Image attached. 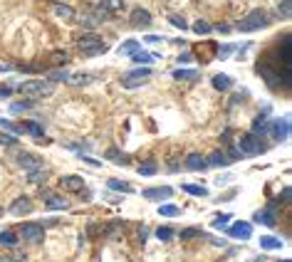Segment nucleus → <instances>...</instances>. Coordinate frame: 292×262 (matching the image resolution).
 <instances>
[{
	"mask_svg": "<svg viewBox=\"0 0 292 262\" xmlns=\"http://www.w3.org/2000/svg\"><path fill=\"white\" fill-rule=\"evenodd\" d=\"M18 92L28 99H47L55 94V84H50L47 79H28L18 87Z\"/></svg>",
	"mask_w": 292,
	"mask_h": 262,
	"instance_id": "obj_1",
	"label": "nucleus"
},
{
	"mask_svg": "<svg viewBox=\"0 0 292 262\" xmlns=\"http://www.w3.org/2000/svg\"><path fill=\"white\" fill-rule=\"evenodd\" d=\"M77 47H80V52H82L85 57H97V55H104V52L109 50L107 42H104L99 35H94V32H87V35L77 37Z\"/></svg>",
	"mask_w": 292,
	"mask_h": 262,
	"instance_id": "obj_2",
	"label": "nucleus"
},
{
	"mask_svg": "<svg viewBox=\"0 0 292 262\" xmlns=\"http://www.w3.org/2000/svg\"><path fill=\"white\" fill-rule=\"evenodd\" d=\"M272 23V18L265 13V10H253V13H248L240 23H238V30L240 32H255V30L260 28H267Z\"/></svg>",
	"mask_w": 292,
	"mask_h": 262,
	"instance_id": "obj_3",
	"label": "nucleus"
},
{
	"mask_svg": "<svg viewBox=\"0 0 292 262\" xmlns=\"http://www.w3.org/2000/svg\"><path fill=\"white\" fill-rule=\"evenodd\" d=\"M149 77H151V67H136V69H129V72L121 77V87L124 89H136V87H141Z\"/></svg>",
	"mask_w": 292,
	"mask_h": 262,
	"instance_id": "obj_4",
	"label": "nucleus"
},
{
	"mask_svg": "<svg viewBox=\"0 0 292 262\" xmlns=\"http://www.w3.org/2000/svg\"><path fill=\"white\" fill-rule=\"evenodd\" d=\"M18 235H20L25 242L40 245L42 237H45V225H42V223H25L23 228H18Z\"/></svg>",
	"mask_w": 292,
	"mask_h": 262,
	"instance_id": "obj_5",
	"label": "nucleus"
},
{
	"mask_svg": "<svg viewBox=\"0 0 292 262\" xmlns=\"http://www.w3.org/2000/svg\"><path fill=\"white\" fill-rule=\"evenodd\" d=\"M238 148L243 151V156H258V153H263L267 146L258 139V136H253V134H245V136H240V141H238Z\"/></svg>",
	"mask_w": 292,
	"mask_h": 262,
	"instance_id": "obj_6",
	"label": "nucleus"
},
{
	"mask_svg": "<svg viewBox=\"0 0 292 262\" xmlns=\"http://www.w3.org/2000/svg\"><path fill=\"white\" fill-rule=\"evenodd\" d=\"M40 196L45 198V208L47 210H69V201H64L62 196H55L50 188H42Z\"/></svg>",
	"mask_w": 292,
	"mask_h": 262,
	"instance_id": "obj_7",
	"label": "nucleus"
},
{
	"mask_svg": "<svg viewBox=\"0 0 292 262\" xmlns=\"http://www.w3.org/2000/svg\"><path fill=\"white\" fill-rule=\"evenodd\" d=\"M267 129H270V134H272L275 141H285L290 136V117H282V119H277V121H272Z\"/></svg>",
	"mask_w": 292,
	"mask_h": 262,
	"instance_id": "obj_8",
	"label": "nucleus"
},
{
	"mask_svg": "<svg viewBox=\"0 0 292 262\" xmlns=\"http://www.w3.org/2000/svg\"><path fill=\"white\" fill-rule=\"evenodd\" d=\"M18 163L23 166V171H28V173H32V171H40V168H45V163H42V158L37 156V153H20L18 156Z\"/></svg>",
	"mask_w": 292,
	"mask_h": 262,
	"instance_id": "obj_9",
	"label": "nucleus"
},
{
	"mask_svg": "<svg viewBox=\"0 0 292 262\" xmlns=\"http://www.w3.org/2000/svg\"><path fill=\"white\" fill-rule=\"evenodd\" d=\"M141 196H144L146 201H166V198H171V196H174V188H171V186L146 188V191H141Z\"/></svg>",
	"mask_w": 292,
	"mask_h": 262,
	"instance_id": "obj_10",
	"label": "nucleus"
},
{
	"mask_svg": "<svg viewBox=\"0 0 292 262\" xmlns=\"http://www.w3.org/2000/svg\"><path fill=\"white\" fill-rule=\"evenodd\" d=\"M129 20H131L134 28H149L151 25V13L146 8H134L131 15H129Z\"/></svg>",
	"mask_w": 292,
	"mask_h": 262,
	"instance_id": "obj_11",
	"label": "nucleus"
},
{
	"mask_svg": "<svg viewBox=\"0 0 292 262\" xmlns=\"http://www.w3.org/2000/svg\"><path fill=\"white\" fill-rule=\"evenodd\" d=\"M8 213H13V215H28V213H32V201H30L28 196H20V198H15L10 203Z\"/></svg>",
	"mask_w": 292,
	"mask_h": 262,
	"instance_id": "obj_12",
	"label": "nucleus"
},
{
	"mask_svg": "<svg viewBox=\"0 0 292 262\" xmlns=\"http://www.w3.org/2000/svg\"><path fill=\"white\" fill-rule=\"evenodd\" d=\"M59 188L80 193V191H85V181H82V176H62L59 178Z\"/></svg>",
	"mask_w": 292,
	"mask_h": 262,
	"instance_id": "obj_13",
	"label": "nucleus"
},
{
	"mask_svg": "<svg viewBox=\"0 0 292 262\" xmlns=\"http://www.w3.org/2000/svg\"><path fill=\"white\" fill-rule=\"evenodd\" d=\"M228 235H231V237H238V240H248V237L253 235V225H250V223H245V220L233 223V225L228 228Z\"/></svg>",
	"mask_w": 292,
	"mask_h": 262,
	"instance_id": "obj_14",
	"label": "nucleus"
},
{
	"mask_svg": "<svg viewBox=\"0 0 292 262\" xmlns=\"http://www.w3.org/2000/svg\"><path fill=\"white\" fill-rule=\"evenodd\" d=\"M92 82H94V74H89V72H69V77H67L69 87H87Z\"/></svg>",
	"mask_w": 292,
	"mask_h": 262,
	"instance_id": "obj_15",
	"label": "nucleus"
},
{
	"mask_svg": "<svg viewBox=\"0 0 292 262\" xmlns=\"http://www.w3.org/2000/svg\"><path fill=\"white\" fill-rule=\"evenodd\" d=\"M275 213H277V210H272V205H270V208H263V210H255V223H260V225H267V228H272V225L277 223Z\"/></svg>",
	"mask_w": 292,
	"mask_h": 262,
	"instance_id": "obj_16",
	"label": "nucleus"
},
{
	"mask_svg": "<svg viewBox=\"0 0 292 262\" xmlns=\"http://www.w3.org/2000/svg\"><path fill=\"white\" fill-rule=\"evenodd\" d=\"M50 10H52L57 18H62L64 23H72V20H75V10H72L69 5H64V3H50Z\"/></svg>",
	"mask_w": 292,
	"mask_h": 262,
	"instance_id": "obj_17",
	"label": "nucleus"
},
{
	"mask_svg": "<svg viewBox=\"0 0 292 262\" xmlns=\"http://www.w3.org/2000/svg\"><path fill=\"white\" fill-rule=\"evenodd\" d=\"M205 166H208V163H205V156H201V153L193 151V153L186 156V168H188V171H203Z\"/></svg>",
	"mask_w": 292,
	"mask_h": 262,
	"instance_id": "obj_18",
	"label": "nucleus"
},
{
	"mask_svg": "<svg viewBox=\"0 0 292 262\" xmlns=\"http://www.w3.org/2000/svg\"><path fill=\"white\" fill-rule=\"evenodd\" d=\"M205 163H208V166H228V163H231V158H228L223 151H213V153L205 158Z\"/></svg>",
	"mask_w": 292,
	"mask_h": 262,
	"instance_id": "obj_19",
	"label": "nucleus"
},
{
	"mask_svg": "<svg viewBox=\"0 0 292 262\" xmlns=\"http://www.w3.org/2000/svg\"><path fill=\"white\" fill-rule=\"evenodd\" d=\"M97 8H99V10H104V13H121L124 0H102Z\"/></svg>",
	"mask_w": 292,
	"mask_h": 262,
	"instance_id": "obj_20",
	"label": "nucleus"
},
{
	"mask_svg": "<svg viewBox=\"0 0 292 262\" xmlns=\"http://www.w3.org/2000/svg\"><path fill=\"white\" fill-rule=\"evenodd\" d=\"M107 188L109 191H117V193H131V186L126 181H119V178H109L107 181Z\"/></svg>",
	"mask_w": 292,
	"mask_h": 262,
	"instance_id": "obj_21",
	"label": "nucleus"
},
{
	"mask_svg": "<svg viewBox=\"0 0 292 262\" xmlns=\"http://www.w3.org/2000/svg\"><path fill=\"white\" fill-rule=\"evenodd\" d=\"M231 87H233V79H231V77H226V74H215V77H213V89L228 92Z\"/></svg>",
	"mask_w": 292,
	"mask_h": 262,
	"instance_id": "obj_22",
	"label": "nucleus"
},
{
	"mask_svg": "<svg viewBox=\"0 0 292 262\" xmlns=\"http://www.w3.org/2000/svg\"><path fill=\"white\" fill-rule=\"evenodd\" d=\"M136 52H139V42H136V40H126V42L119 45V55L131 57V55H136Z\"/></svg>",
	"mask_w": 292,
	"mask_h": 262,
	"instance_id": "obj_23",
	"label": "nucleus"
},
{
	"mask_svg": "<svg viewBox=\"0 0 292 262\" xmlns=\"http://www.w3.org/2000/svg\"><path fill=\"white\" fill-rule=\"evenodd\" d=\"M260 247H265V250H280V247H282V240H280V237L263 235V237H260Z\"/></svg>",
	"mask_w": 292,
	"mask_h": 262,
	"instance_id": "obj_24",
	"label": "nucleus"
},
{
	"mask_svg": "<svg viewBox=\"0 0 292 262\" xmlns=\"http://www.w3.org/2000/svg\"><path fill=\"white\" fill-rule=\"evenodd\" d=\"M159 215H164V218H178L181 208H176L174 203H161L159 205Z\"/></svg>",
	"mask_w": 292,
	"mask_h": 262,
	"instance_id": "obj_25",
	"label": "nucleus"
},
{
	"mask_svg": "<svg viewBox=\"0 0 292 262\" xmlns=\"http://www.w3.org/2000/svg\"><path fill=\"white\" fill-rule=\"evenodd\" d=\"M181 188H183L186 193H191V196H201V198H205V196H208V188H205V186H196V183H183Z\"/></svg>",
	"mask_w": 292,
	"mask_h": 262,
	"instance_id": "obj_26",
	"label": "nucleus"
},
{
	"mask_svg": "<svg viewBox=\"0 0 292 262\" xmlns=\"http://www.w3.org/2000/svg\"><path fill=\"white\" fill-rule=\"evenodd\" d=\"M159 171V163L154 161V158H149L144 163H139V176H154Z\"/></svg>",
	"mask_w": 292,
	"mask_h": 262,
	"instance_id": "obj_27",
	"label": "nucleus"
},
{
	"mask_svg": "<svg viewBox=\"0 0 292 262\" xmlns=\"http://www.w3.org/2000/svg\"><path fill=\"white\" fill-rule=\"evenodd\" d=\"M0 245H5V247H15V245H18V233H13V230H3V233H0Z\"/></svg>",
	"mask_w": 292,
	"mask_h": 262,
	"instance_id": "obj_28",
	"label": "nucleus"
},
{
	"mask_svg": "<svg viewBox=\"0 0 292 262\" xmlns=\"http://www.w3.org/2000/svg\"><path fill=\"white\" fill-rule=\"evenodd\" d=\"M20 129H25L28 134H32V136H37V139H40V136L45 134V131H42V126H40L37 121H23V124H20Z\"/></svg>",
	"mask_w": 292,
	"mask_h": 262,
	"instance_id": "obj_29",
	"label": "nucleus"
},
{
	"mask_svg": "<svg viewBox=\"0 0 292 262\" xmlns=\"http://www.w3.org/2000/svg\"><path fill=\"white\" fill-rule=\"evenodd\" d=\"M0 129H5V131H10L13 136H18V134H23V129H20V124H15V121H10V119H3V117H0Z\"/></svg>",
	"mask_w": 292,
	"mask_h": 262,
	"instance_id": "obj_30",
	"label": "nucleus"
},
{
	"mask_svg": "<svg viewBox=\"0 0 292 262\" xmlns=\"http://www.w3.org/2000/svg\"><path fill=\"white\" fill-rule=\"evenodd\" d=\"M30 107H32V99H20V102H13L10 104V112L13 114H23V112H28Z\"/></svg>",
	"mask_w": 292,
	"mask_h": 262,
	"instance_id": "obj_31",
	"label": "nucleus"
},
{
	"mask_svg": "<svg viewBox=\"0 0 292 262\" xmlns=\"http://www.w3.org/2000/svg\"><path fill=\"white\" fill-rule=\"evenodd\" d=\"M156 237L159 240H164V242H169V240H174L176 233H174V228L171 225H161V228H156Z\"/></svg>",
	"mask_w": 292,
	"mask_h": 262,
	"instance_id": "obj_32",
	"label": "nucleus"
},
{
	"mask_svg": "<svg viewBox=\"0 0 292 262\" xmlns=\"http://www.w3.org/2000/svg\"><path fill=\"white\" fill-rule=\"evenodd\" d=\"M67 77H69L67 69H52V72L47 74V82H50V84H55V82H67Z\"/></svg>",
	"mask_w": 292,
	"mask_h": 262,
	"instance_id": "obj_33",
	"label": "nucleus"
},
{
	"mask_svg": "<svg viewBox=\"0 0 292 262\" xmlns=\"http://www.w3.org/2000/svg\"><path fill=\"white\" fill-rule=\"evenodd\" d=\"M107 158H109V161H114V163H119V166H124V163H129V156H124V153H119L117 148H109V151H107Z\"/></svg>",
	"mask_w": 292,
	"mask_h": 262,
	"instance_id": "obj_34",
	"label": "nucleus"
},
{
	"mask_svg": "<svg viewBox=\"0 0 292 262\" xmlns=\"http://www.w3.org/2000/svg\"><path fill=\"white\" fill-rule=\"evenodd\" d=\"M201 74L193 72V69H176L174 72V79H198Z\"/></svg>",
	"mask_w": 292,
	"mask_h": 262,
	"instance_id": "obj_35",
	"label": "nucleus"
},
{
	"mask_svg": "<svg viewBox=\"0 0 292 262\" xmlns=\"http://www.w3.org/2000/svg\"><path fill=\"white\" fill-rule=\"evenodd\" d=\"M193 32H198V35H210V32H213V25H208V23H205V20H196V23H193Z\"/></svg>",
	"mask_w": 292,
	"mask_h": 262,
	"instance_id": "obj_36",
	"label": "nucleus"
},
{
	"mask_svg": "<svg viewBox=\"0 0 292 262\" xmlns=\"http://www.w3.org/2000/svg\"><path fill=\"white\" fill-rule=\"evenodd\" d=\"M50 59H52V64H67V62H69V55H67L64 50H55V52L50 55Z\"/></svg>",
	"mask_w": 292,
	"mask_h": 262,
	"instance_id": "obj_37",
	"label": "nucleus"
},
{
	"mask_svg": "<svg viewBox=\"0 0 292 262\" xmlns=\"http://www.w3.org/2000/svg\"><path fill=\"white\" fill-rule=\"evenodd\" d=\"M131 59H134V62H139V64H144V67H149L156 57H154V55H149V52H136V55H131Z\"/></svg>",
	"mask_w": 292,
	"mask_h": 262,
	"instance_id": "obj_38",
	"label": "nucleus"
},
{
	"mask_svg": "<svg viewBox=\"0 0 292 262\" xmlns=\"http://www.w3.org/2000/svg\"><path fill=\"white\" fill-rule=\"evenodd\" d=\"M198 235H201V228H186V230L178 233V237H181V240H193V237H198Z\"/></svg>",
	"mask_w": 292,
	"mask_h": 262,
	"instance_id": "obj_39",
	"label": "nucleus"
},
{
	"mask_svg": "<svg viewBox=\"0 0 292 262\" xmlns=\"http://www.w3.org/2000/svg\"><path fill=\"white\" fill-rule=\"evenodd\" d=\"M47 178V171L45 168H40V171H32V173H28V181H32V183H40V181H45Z\"/></svg>",
	"mask_w": 292,
	"mask_h": 262,
	"instance_id": "obj_40",
	"label": "nucleus"
},
{
	"mask_svg": "<svg viewBox=\"0 0 292 262\" xmlns=\"http://www.w3.org/2000/svg\"><path fill=\"white\" fill-rule=\"evenodd\" d=\"M0 146H18V136H13V134H0Z\"/></svg>",
	"mask_w": 292,
	"mask_h": 262,
	"instance_id": "obj_41",
	"label": "nucleus"
},
{
	"mask_svg": "<svg viewBox=\"0 0 292 262\" xmlns=\"http://www.w3.org/2000/svg\"><path fill=\"white\" fill-rule=\"evenodd\" d=\"M169 23H171L174 28H178V30H186V28H188V23H186L183 18H178V15H169Z\"/></svg>",
	"mask_w": 292,
	"mask_h": 262,
	"instance_id": "obj_42",
	"label": "nucleus"
},
{
	"mask_svg": "<svg viewBox=\"0 0 292 262\" xmlns=\"http://www.w3.org/2000/svg\"><path fill=\"white\" fill-rule=\"evenodd\" d=\"M277 15H280L282 20H287V18H290V0H282V5L277 8Z\"/></svg>",
	"mask_w": 292,
	"mask_h": 262,
	"instance_id": "obj_43",
	"label": "nucleus"
},
{
	"mask_svg": "<svg viewBox=\"0 0 292 262\" xmlns=\"http://www.w3.org/2000/svg\"><path fill=\"white\" fill-rule=\"evenodd\" d=\"M233 50H235V45H223V47L218 50V57H221V59H228Z\"/></svg>",
	"mask_w": 292,
	"mask_h": 262,
	"instance_id": "obj_44",
	"label": "nucleus"
},
{
	"mask_svg": "<svg viewBox=\"0 0 292 262\" xmlns=\"http://www.w3.org/2000/svg\"><path fill=\"white\" fill-rule=\"evenodd\" d=\"M228 225V215H215L213 218V228H226Z\"/></svg>",
	"mask_w": 292,
	"mask_h": 262,
	"instance_id": "obj_45",
	"label": "nucleus"
},
{
	"mask_svg": "<svg viewBox=\"0 0 292 262\" xmlns=\"http://www.w3.org/2000/svg\"><path fill=\"white\" fill-rule=\"evenodd\" d=\"M178 168H181L178 158H176V156H171V158H169V173H178Z\"/></svg>",
	"mask_w": 292,
	"mask_h": 262,
	"instance_id": "obj_46",
	"label": "nucleus"
},
{
	"mask_svg": "<svg viewBox=\"0 0 292 262\" xmlns=\"http://www.w3.org/2000/svg\"><path fill=\"white\" fill-rule=\"evenodd\" d=\"M10 94H13V89L5 87V84H0V99H10Z\"/></svg>",
	"mask_w": 292,
	"mask_h": 262,
	"instance_id": "obj_47",
	"label": "nucleus"
},
{
	"mask_svg": "<svg viewBox=\"0 0 292 262\" xmlns=\"http://www.w3.org/2000/svg\"><path fill=\"white\" fill-rule=\"evenodd\" d=\"M215 30H218L221 35H228V32H231V25H226V23H223V25H215Z\"/></svg>",
	"mask_w": 292,
	"mask_h": 262,
	"instance_id": "obj_48",
	"label": "nucleus"
},
{
	"mask_svg": "<svg viewBox=\"0 0 292 262\" xmlns=\"http://www.w3.org/2000/svg\"><path fill=\"white\" fill-rule=\"evenodd\" d=\"M146 42H149V45H156V42H161V37H159V35H149Z\"/></svg>",
	"mask_w": 292,
	"mask_h": 262,
	"instance_id": "obj_49",
	"label": "nucleus"
},
{
	"mask_svg": "<svg viewBox=\"0 0 292 262\" xmlns=\"http://www.w3.org/2000/svg\"><path fill=\"white\" fill-rule=\"evenodd\" d=\"M146 235H149V233H146V228H139V240H141V242L146 240Z\"/></svg>",
	"mask_w": 292,
	"mask_h": 262,
	"instance_id": "obj_50",
	"label": "nucleus"
},
{
	"mask_svg": "<svg viewBox=\"0 0 292 262\" xmlns=\"http://www.w3.org/2000/svg\"><path fill=\"white\" fill-rule=\"evenodd\" d=\"M13 257H15V260H25L28 255H25V252H13Z\"/></svg>",
	"mask_w": 292,
	"mask_h": 262,
	"instance_id": "obj_51",
	"label": "nucleus"
},
{
	"mask_svg": "<svg viewBox=\"0 0 292 262\" xmlns=\"http://www.w3.org/2000/svg\"><path fill=\"white\" fill-rule=\"evenodd\" d=\"M0 72H10V64H0Z\"/></svg>",
	"mask_w": 292,
	"mask_h": 262,
	"instance_id": "obj_52",
	"label": "nucleus"
},
{
	"mask_svg": "<svg viewBox=\"0 0 292 262\" xmlns=\"http://www.w3.org/2000/svg\"><path fill=\"white\" fill-rule=\"evenodd\" d=\"M3 213H5V210H3V208H0V218H3Z\"/></svg>",
	"mask_w": 292,
	"mask_h": 262,
	"instance_id": "obj_53",
	"label": "nucleus"
},
{
	"mask_svg": "<svg viewBox=\"0 0 292 262\" xmlns=\"http://www.w3.org/2000/svg\"><path fill=\"white\" fill-rule=\"evenodd\" d=\"M282 262H290V260H282Z\"/></svg>",
	"mask_w": 292,
	"mask_h": 262,
	"instance_id": "obj_54",
	"label": "nucleus"
}]
</instances>
